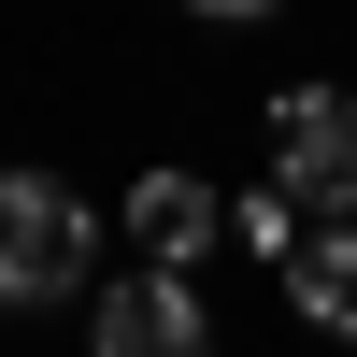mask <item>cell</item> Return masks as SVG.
I'll use <instances>...</instances> for the list:
<instances>
[{"mask_svg":"<svg viewBox=\"0 0 357 357\" xmlns=\"http://www.w3.org/2000/svg\"><path fill=\"white\" fill-rule=\"evenodd\" d=\"M215 243H229V200L200 186V172H143V186H129V257H172V272H200Z\"/></svg>","mask_w":357,"mask_h":357,"instance_id":"5b68a950","label":"cell"},{"mask_svg":"<svg viewBox=\"0 0 357 357\" xmlns=\"http://www.w3.org/2000/svg\"><path fill=\"white\" fill-rule=\"evenodd\" d=\"M186 15H215V29H257V15H286V0H186Z\"/></svg>","mask_w":357,"mask_h":357,"instance_id":"52a82bcc","label":"cell"},{"mask_svg":"<svg viewBox=\"0 0 357 357\" xmlns=\"http://www.w3.org/2000/svg\"><path fill=\"white\" fill-rule=\"evenodd\" d=\"M86 343L100 357H200L215 343V314H200V272H172V257H129V272L86 286Z\"/></svg>","mask_w":357,"mask_h":357,"instance_id":"7a4b0ae2","label":"cell"},{"mask_svg":"<svg viewBox=\"0 0 357 357\" xmlns=\"http://www.w3.org/2000/svg\"><path fill=\"white\" fill-rule=\"evenodd\" d=\"M229 243L286 257V243H301V200H286V186H243V200H229Z\"/></svg>","mask_w":357,"mask_h":357,"instance_id":"8992f818","label":"cell"},{"mask_svg":"<svg viewBox=\"0 0 357 357\" xmlns=\"http://www.w3.org/2000/svg\"><path fill=\"white\" fill-rule=\"evenodd\" d=\"M272 272H286V314H301V329L357 343V215H301V243H286Z\"/></svg>","mask_w":357,"mask_h":357,"instance_id":"277c9868","label":"cell"},{"mask_svg":"<svg viewBox=\"0 0 357 357\" xmlns=\"http://www.w3.org/2000/svg\"><path fill=\"white\" fill-rule=\"evenodd\" d=\"M272 186L301 215H357V100L343 86H286L272 100Z\"/></svg>","mask_w":357,"mask_h":357,"instance_id":"3957f363","label":"cell"},{"mask_svg":"<svg viewBox=\"0 0 357 357\" xmlns=\"http://www.w3.org/2000/svg\"><path fill=\"white\" fill-rule=\"evenodd\" d=\"M86 257H100L86 186H57V172H0V314L86 301Z\"/></svg>","mask_w":357,"mask_h":357,"instance_id":"6da1fadb","label":"cell"}]
</instances>
